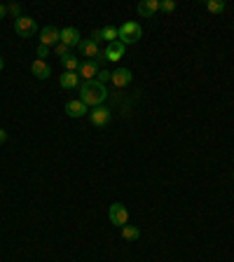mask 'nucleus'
<instances>
[{"instance_id": "nucleus-1", "label": "nucleus", "mask_w": 234, "mask_h": 262, "mask_svg": "<svg viewBox=\"0 0 234 262\" xmlns=\"http://www.w3.org/2000/svg\"><path fill=\"white\" fill-rule=\"evenodd\" d=\"M106 99H108V89H106V84H101V82L91 80V82H84L80 87V101L84 106L96 108V106H101Z\"/></svg>"}, {"instance_id": "nucleus-2", "label": "nucleus", "mask_w": 234, "mask_h": 262, "mask_svg": "<svg viewBox=\"0 0 234 262\" xmlns=\"http://www.w3.org/2000/svg\"><path fill=\"white\" fill-rule=\"evenodd\" d=\"M141 37H143V28L138 26L136 21H124V24L119 26L117 40H119L122 45H134V42H138Z\"/></svg>"}, {"instance_id": "nucleus-3", "label": "nucleus", "mask_w": 234, "mask_h": 262, "mask_svg": "<svg viewBox=\"0 0 234 262\" xmlns=\"http://www.w3.org/2000/svg\"><path fill=\"white\" fill-rule=\"evenodd\" d=\"M36 31H38L36 19L26 17V14H21V17L14 19V33H17L19 37H31Z\"/></svg>"}, {"instance_id": "nucleus-4", "label": "nucleus", "mask_w": 234, "mask_h": 262, "mask_svg": "<svg viewBox=\"0 0 234 262\" xmlns=\"http://www.w3.org/2000/svg\"><path fill=\"white\" fill-rule=\"evenodd\" d=\"M108 218H110V223H113V225L124 227V225H126V220H129V211L124 208V204L115 201V204L110 206V211H108Z\"/></svg>"}, {"instance_id": "nucleus-5", "label": "nucleus", "mask_w": 234, "mask_h": 262, "mask_svg": "<svg viewBox=\"0 0 234 262\" xmlns=\"http://www.w3.org/2000/svg\"><path fill=\"white\" fill-rule=\"evenodd\" d=\"M89 119L94 127H106L110 122V108H106V106H96V108L89 110Z\"/></svg>"}, {"instance_id": "nucleus-6", "label": "nucleus", "mask_w": 234, "mask_h": 262, "mask_svg": "<svg viewBox=\"0 0 234 262\" xmlns=\"http://www.w3.org/2000/svg\"><path fill=\"white\" fill-rule=\"evenodd\" d=\"M61 42V31L56 26H45L42 31H40V45H59Z\"/></svg>"}, {"instance_id": "nucleus-7", "label": "nucleus", "mask_w": 234, "mask_h": 262, "mask_svg": "<svg viewBox=\"0 0 234 262\" xmlns=\"http://www.w3.org/2000/svg\"><path fill=\"white\" fill-rule=\"evenodd\" d=\"M78 75H80V77H84V82L96 80V75H99V64H96V61H91V59H87V61H80Z\"/></svg>"}, {"instance_id": "nucleus-8", "label": "nucleus", "mask_w": 234, "mask_h": 262, "mask_svg": "<svg viewBox=\"0 0 234 262\" xmlns=\"http://www.w3.org/2000/svg\"><path fill=\"white\" fill-rule=\"evenodd\" d=\"M124 49H126V45H122L119 40H115V42H110L106 49H103V54H106V61H119L122 56H124Z\"/></svg>"}, {"instance_id": "nucleus-9", "label": "nucleus", "mask_w": 234, "mask_h": 262, "mask_svg": "<svg viewBox=\"0 0 234 262\" xmlns=\"http://www.w3.org/2000/svg\"><path fill=\"white\" fill-rule=\"evenodd\" d=\"M78 47H80V54L87 56V59H91V61H94V59L101 54L99 42H94L91 37H87V40H80V45H78Z\"/></svg>"}, {"instance_id": "nucleus-10", "label": "nucleus", "mask_w": 234, "mask_h": 262, "mask_svg": "<svg viewBox=\"0 0 234 262\" xmlns=\"http://www.w3.org/2000/svg\"><path fill=\"white\" fill-rule=\"evenodd\" d=\"M157 9H159V0H141V2L136 5V12H138L141 17H155Z\"/></svg>"}, {"instance_id": "nucleus-11", "label": "nucleus", "mask_w": 234, "mask_h": 262, "mask_svg": "<svg viewBox=\"0 0 234 262\" xmlns=\"http://www.w3.org/2000/svg\"><path fill=\"white\" fill-rule=\"evenodd\" d=\"M61 42L66 47H78V45H80V31H78V28H73V26L61 28Z\"/></svg>"}, {"instance_id": "nucleus-12", "label": "nucleus", "mask_w": 234, "mask_h": 262, "mask_svg": "<svg viewBox=\"0 0 234 262\" xmlns=\"http://www.w3.org/2000/svg\"><path fill=\"white\" fill-rule=\"evenodd\" d=\"M117 36H119V28L115 26H106V28H101V31H94V36H91V40L96 42V40H108V45L110 42H115Z\"/></svg>"}, {"instance_id": "nucleus-13", "label": "nucleus", "mask_w": 234, "mask_h": 262, "mask_svg": "<svg viewBox=\"0 0 234 262\" xmlns=\"http://www.w3.org/2000/svg\"><path fill=\"white\" fill-rule=\"evenodd\" d=\"M131 71L129 68H117V71H113V75H110V82L115 84V87H126L129 82H131Z\"/></svg>"}, {"instance_id": "nucleus-14", "label": "nucleus", "mask_w": 234, "mask_h": 262, "mask_svg": "<svg viewBox=\"0 0 234 262\" xmlns=\"http://www.w3.org/2000/svg\"><path fill=\"white\" fill-rule=\"evenodd\" d=\"M87 112H89V110H87V106H84L80 99L66 103V115H68V117H84Z\"/></svg>"}, {"instance_id": "nucleus-15", "label": "nucleus", "mask_w": 234, "mask_h": 262, "mask_svg": "<svg viewBox=\"0 0 234 262\" xmlns=\"http://www.w3.org/2000/svg\"><path fill=\"white\" fill-rule=\"evenodd\" d=\"M59 82H61L63 89H78V87H80V75H78V73H71V71H63Z\"/></svg>"}, {"instance_id": "nucleus-16", "label": "nucleus", "mask_w": 234, "mask_h": 262, "mask_svg": "<svg viewBox=\"0 0 234 262\" xmlns=\"http://www.w3.org/2000/svg\"><path fill=\"white\" fill-rule=\"evenodd\" d=\"M31 73L36 75L38 80H47V77L52 75V68H49V64H45V61H40V59H38V61L31 64Z\"/></svg>"}, {"instance_id": "nucleus-17", "label": "nucleus", "mask_w": 234, "mask_h": 262, "mask_svg": "<svg viewBox=\"0 0 234 262\" xmlns=\"http://www.w3.org/2000/svg\"><path fill=\"white\" fill-rule=\"evenodd\" d=\"M138 236H141V229H138L136 225H124L122 227V239H124V241H136Z\"/></svg>"}, {"instance_id": "nucleus-18", "label": "nucleus", "mask_w": 234, "mask_h": 262, "mask_svg": "<svg viewBox=\"0 0 234 262\" xmlns=\"http://www.w3.org/2000/svg\"><path fill=\"white\" fill-rule=\"evenodd\" d=\"M225 0H206V9L211 14H223L225 12Z\"/></svg>"}, {"instance_id": "nucleus-19", "label": "nucleus", "mask_w": 234, "mask_h": 262, "mask_svg": "<svg viewBox=\"0 0 234 262\" xmlns=\"http://www.w3.org/2000/svg\"><path fill=\"white\" fill-rule=\"evenodd\" d=\"M61 64L66 71H71V73H78V68H80V59L78 56H66V59H61Z\"/></svg>"}, {"instance_id": "nucleus-20", "label": "nucleus", "mask_w": 234, "mask_h": 262, "mask_svg": "<svg viewBox=\"0 0 234 262\" xmlns=\"http://www.w3.org/2000/svg\"><path fill=\"white\" fill-rule=\"evenodd\" d=\"M56 56H59V59H66V56H71V47H66L63 42H59V45H56Z\"/></svg>"}, {"instance_id": "nucleus-21", "label": "nucleus", "mask_w": 234, "mask_h": 262, "mask_svg": "<svg viewBox=\"0 0 234 262\" xmlns=\"http://www.w3.org/2000/svg\"><path fill=\"white\" fill-rule=\"evenodd\" d=\"M159 9H164V12H173V9H176V0H162V2H159Z\"/></svg>"}, {"instance_id": "nucleus-22", "label": "nucleus", "mask_w": 234, "mask_h": 262, "mask_svg": "<svg viewBox=\"0 0 234 262\" xmlns=\"http://www.w3.org/2000/svg\"><path fill=\"white\" fill-rule=\"evenodd\" d=\"M110 75H113V71H99V75H96V82L106 84V82L110 80Z\"/></svg>"}, {"instance_id": "nucleus-23", "label": "nucleus", "mask_w": 234, "mask_h": 262, "mask_svg": "<svg viewBox=\"0 0 234 262\" xmlns=\"http://www.w3.org/2000/svg\"><path fill=\"white\" fill-rule=\"evenodd\" d=\"M7 14H14V17H21V7H19V5H7Z\"/></svg>"}, {"instance_id": "nucleus-24", "label": "nucleus", "mask_w": 234, "mask_h": 262, "mask_svg": "<svg viewBox=\"0 0 234 262\" xmlns=\"http://www.w3.org/2000/svg\"><path fill=\"white\" fill-rule=\"evenodd\" d=\"M47 52H49V47H45V45H40V47H38V56H40V61H45Z\"/></svg>"}, {"instance_id": "nucleus-25", "label": "nucleus", "mask_w": 234, "mask_h": 262, "mask_svg": "<svg viewBox=\"0 0 234 262\" xmlns=\"http://www.w3.org/2000/svg\"><path fill=\"white\" fill-rule=\"evenodd\" d=\"M7 141V131L5 129H0V143H5Z\"/></svg>"}, {"instance_id": "nucleus-26", "label": "nucleus", "mask_w": 234, "mask_h": 262, "mask_svg": "<svg viewBox=\"0 0 234 262\" xmlns=\"http://www.w3.org/2000/svg\"><path fill=\"white\" fill-rule=\"evenodd\" d=\"M5 14H7V7H5V5H0V19H5Z\"/></svg>"}, {"instance_id": "nucleus-27", "label": "nucleus", "mask_w": 234, "mask_h": 262, "mask_svg": "<svg viewBox=\"0 0 234 262\" xmlns=\"http://www.w3.org/2000/svg\"><path fill=\"white\" fill-rule=\"evenodd\" d=\"M2 68H5V61H2V56H0V71H2Z\"/></svg>"}, {"instance_id": "nucleus-28", "label": "nucleus", "mask_w": 234, "mask_h": 262, "mask_svg": "<svg viewBox=\"0 0 234 262\" xmlns=\"http://www.w3.org/2000/svg\"><path fill=\"white\" fill-rule=\"evenodd\" d=\"M232 181H234V173H232Z\"/></svg>"}]
</instances>
